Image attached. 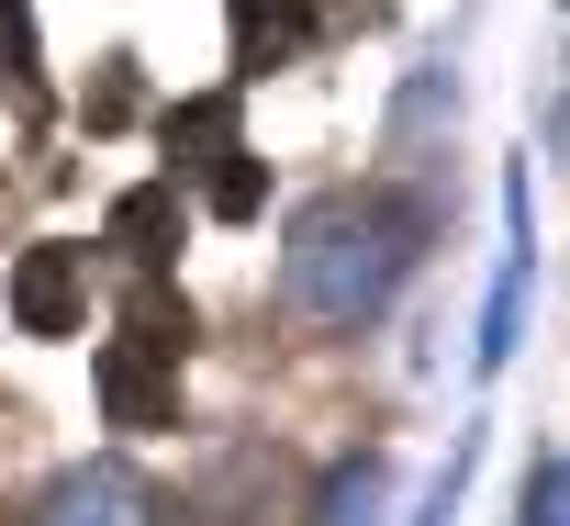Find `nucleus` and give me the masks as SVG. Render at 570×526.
<instances>
[{"label": "nucleus", "instance_id": "f03ea898", "mask_svg": "<svg viewBox=\"0 0 570 526\" xmlns=\"http://www.w3.org/2000/svg\"><path fill=\"white\" fill-rule=\"evenodd\" d=\"M179 359H190V303H168V292H135L124 303V337L101 348V403H112V426H179Z\"/></svg>", "mask_w": 570, "mask_h": 526}, {"label": "nucleus", "instance_id": "f8f14e48", "mask_svg": "<svg viewBox=\"0 0 570 526\" xmlns=\"http://www.w3.org/2000/svg\"><path fill=\"white\" fill-rule=\"evenodd\" d=\"M124 113H135V68H124V57H112V79H101V90H90V124H124Z\"/></svg>", "mask_w": 570, "mask_h": 526}, {"label": "nucleus", "instance_id": "6e6552de", "mask_svg": "<svg viewBox=\"0 0 570 526\" xmlns=\"http://www.w3.org/2000/svg\"><path fill=\"white\" fill-rule=\"evenodd\" d=\"M168 146H190L179 168H202V157H235V101L213 90V101H179L168 113Z\"/></svg>", "mask_w": 570, "mask_h": 526}, {"label": "nucleus", "instance_id": "1a4fd4ad", "mask_svg": "<svg viewBox=\"0 0 570 526\" xmlns=\"http://www.w3.org/2000/svg\"><path fill=\"white\" fill-rule=\"evenodd\" d=\"M525 526H570V459H537L525 470Z\"/></svg>", "mask_w": 570, "mask_h": 526}, {"label": "nucleus", "instance_id": "9b49d317", "mask_svg": "<svg viewBox=\"0 0 570 526\" xmlns=\"http://www.w3.org/2000/svg\"><path fill=\"white\" fill-rule=\"evenodd\" d=\"M459 493H470V437H459V459L425 481V515H414V526H448V515H459Z\"/></svg>", "mask_w": 570, "mask_h": 526}, {"label": "nucleus", "instance_id": "20e7f679", "mask_svg": "<svg viewBox=\"0 0 570 526\" xmlns=\"http://www.w3.org/2000/svg\"><path fill=\"white\" fill-rule=\"evenodd\" d=\"M46 526H157V493L124 470V459H90L46 493Z\"/></svg>", "mask_w": 570, "mask_h": 526}, {"label": "nucleus", "instance_id": "0eeeda50", "mask_svg": "<svg viewBox=\"0 0 570 526\" xmlns=\"http://www.w3.org/2000/svg\"><path fill=\"white\" fill-rule=\"evenodd\" d=\"M381 515H392V459H347L325 481V515L314 526H381Z\"/></svg>", "mask_w": 570, "mask_h": 526}, {"label": "nucleus", "instance_id": "39448f33", "mask_svg": "<svg viewBox=\"0 0 570 526\" xmlns=\"http://www.w3.org/2000/svg\"><path fill=\"white\" fill-rule=\"evenodd\" d=\"M314 35H325V23H314V0H235V68H246V79L292 68Z\"/></svg>", "mask_w": 570, "mask_h": 526}, {"label": "nucleus", "instance_id": "423d86ee", "mask_svg": "<svg viewBox=\"0 0 570 526\" xmlns=\"http://www.w3.org/2000/svg\"><path fill=\"white\" fill-rule=\"evenodd\" d=\"M101 235H112V246L135 257V270H168V246H179V191H168V179H146V191H124Z\"/></svg>", "mask_w": 570, "mask_h": 526}, {"label": "nucleus", "instance_id": "f257e3e1", "mask_svg": "<svg viewBox=\"0 0 570 526\" xmlns=\"http://www.w3.org/2000/svg\"><path fill=\"white\" fill-rule=\"evenodd\" d=\"M414 246H425V213L414 202H392V191H325L292 224V246H279V303H292L303 325H336L347 337V325H370L403 292Z\"/></svg>", "mask_w": 570, "mask_h": 526}, {"label": "nucleus", "instance_id": "7ed1b4c3", "mask_svg": "<svg viewBox=\"0 0 570 526\" xmlns=\"http://www.w3.org/2000/svg\"><path fill=\"white\" fill-rule=\"evenodd\" d=\"M12 314H23V337H79V314H90V257H79V246H23Z\"/></svg>", "mask_w": 570, "mask_h": 526}, {"label": "nucleus", "instance_id": "9d476101", "mask_svg": "<svg viewBox=\"0 0 570 526\" xmlns=\"http://www.w3.org/2000/svg\"><path fill=\"white\" fill-rule=\"evenodd\" d=\"M257 191H268V179H257L246 157H224V168H213V213H224V224H246V213H257Z\"/></svg>", "mask_w": 570, "mask_h": 526}]
</instances>
